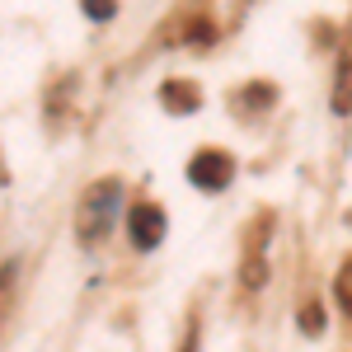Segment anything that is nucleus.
<instances>
[{"mask_svg":"<svg viewBox=\"0 0 352 352\" xmlns=\"http://www.w3.org/2000/svg\"><path fill=\"white\" fill-rule=\"evenodd\" d=\"M300 320H305V333H320V310H315V305H305Z\"/></svg>","mask_w":352,"mask_h":352,"instance_id":"8","label":"nucleus"},{"mask_svg":"<svg viewBox=\"0 0 352 352\" xmlns=\"http://www.w3.org/2000/svg\"><path fill=\"white\" fill-rule=\"evenodd\" d=\"M118 197H122V188H118V184H94V188L85 192L80 217H76V230H80V240H99V235H109Z\"/></svg>","mask_w":352,"mask_h":352,"instance_id":"1","label":"nucleus"},{"mask_svg":"<svg viewBox=\"0 0 352 352\" xmlns=\"http://www.w3.org/2000/svg\"><path fill=\"white\" fill-rule=\"evenodd\" d=\"M5 277H10V272H0V287H5Z\"/></svg>","mask_w":352,"mask_h":352,"instance_id":"9","label":"nucleus"},{"mask_svg":"<svg viewBox=\"0 0 352 352\" xmlns=\"http://www.w3.org/2000/svg\"><path fill=\"white\" fill-rule=\"evenodd\" d=\"M127 230H132L136 249H155V244L164 240V212H160V207H151V202H141V207H132Z\"/></svg>","mask_w":352,"mask_h":352,"instance_id":"3","label":"nucleus"},{"mask_svg":"<svg viewBox=\"0 0 352 352\" xmlns=\"http://www.w3.org/2000/svg\"><path fill=\"white\" fill-rule=\"evenodd\" d=\"M160 94H164V109L169 113H192L197 109V85L192 80H169Z\"/></svg>","mask_w":352,"mask_h":352,"instance_id":"5","label":"nucleus"},{"mask_svg":"<svg viewBox=\"0 0 352 352\" xmlns=\"http://www.w3.org/2000/svg\"><path fill=\"white\" fill-rule=\"evenodd\" d=\"M113 10H118V0H85V14L89 19H113Z\"/></svg>","mask_w":352,"mask_h":352,"instance_id":"7","label":"nucleus"},{"mask_svg":"<svg viewBox=\"0 0 352 352\" xmlns=\"http://www.w3.org/2000/svg\"><path fill=\"white\" fill-rule=\"evenodd\" d=\"M230 174H235V160L226 155V151H197L188 164V179L197 184L202 192H217L230 184Z\"/></svg>","mask_w":352,"mask_h":352,"instance_id":"2","label":"nucleus"},{"mask_svg":"<svg viewBox=\"0 0 352 352\" xmlns=\"http://www.w3.org/2000/svg\"><path fill=\"white\" fill-rule=\"evenodd\" d=\"M333 109L338 113H352V33L338 52V76H333Z\"/></svg>","mask_w":352,"mask_h":352,"instance_id":"4","label":"nucleus"},{"mask_svg":"<svg viewBox=\"0 0 352 352\" xmlns=\"http://www.w3.org/2000/svg\"><path fill=\"white\" fill-rule=\"evenodd\" d=\"M333 296H338V305L352 315V258L338 268V282H333Z\"/></svg>","mask_w":352,"mask_h":352,"instance_id":"6","label":"nucleus"}]
</instances>
